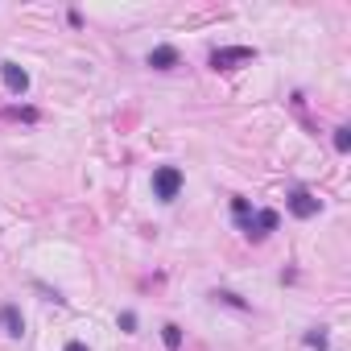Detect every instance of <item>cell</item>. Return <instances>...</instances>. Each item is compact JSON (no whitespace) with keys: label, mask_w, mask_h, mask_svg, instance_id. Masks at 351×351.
<instances>
[{"label":"cell","mask_w":351,"mask_h":351,"mask_svg":"<svg viewBox=\"0 0 351 351\" xmlns=\"http://www.w3.org/2000/svg\"><path fill=\"white\" fill-rule=\"evenodd\" d=\"M252 58H256V50H248V46H223V50L211 54V66L215 71H236V66H244Z\"/></svg>","instance_id":"7a4b0ae2"},{"label":"cell","mask_w":351,"mask_h":351,"mask_svg":"<svg viewBox=\"0 0 351 351\" xmlns=\"http://www.w3.org/2000/svg\"><path fill=\"white\" fill-rule=\"evenodd\" d=\"M0 330H5L9 339H21L25 335V318H21V310L9 302V306H0Z\"/></svg>","instance_id":"8992f818"},{"label":"cell","mask_w":351,"mask_h":351,"mask_svg":"<svg viewBox=\"0 0 351 351\" xmlns=\"http://www.w3.org/2000/svg\"><path fill=\"white\" fill-rule=\"evenodd\" d=\"M161 339H165L169 351H178V347H182V326H178V322H165V326H161Z\"/></svg>","instance_id":"ba28073f"},{"label":"cell","mask_w":351,"mask_h":351,"mask_svg":"<svg viewBox=\"0 0 351 351\" xmlns=\"http://www.w3.org/2000/svg\"><path fill=\"white\" fill-rule=\"evenodd\" d=\"M178 191H182V169H173V165L153 169V195L161 203H173V199H178Z\"/></svg>","instance_id":"6da1fadb"},{"label":"cell","mask_w":351,"mask_h":351,"mask_svg":"<svg viewBox=\"0 0 351 351\" xmlns=\"http://www.w3.org/2000/svg\"><path fill=\"white\" fill-rule=\"evenodd\" d=\"M306 343H310V347H318V351H326V335H322V330H310V335H306Z\"/></svg>","instance_id":"8fae6325"},{"label":"cell","mask_w":351,"mask_h":351,"mask_svg":"<svg viewBox=\"0 0 351 351\" xmlns=\"http://www.w3.org/2000/svg\"><path fill=\"white\" fill-rule=\"evenodd\" d=\"M240 228H244V232H248L252 240H265V236H269V232L277 228V211H252V215H248V219H244Z\"/></svg>","instance_id":"3957f363"},{"label":"cell","mask_w":351,"mask_h":351,"mask_svg":"<svg viewBox=\"0 0 351 351\" xmlns=\"http://www.w3.org/2000/svg\"><path fill=\"white\" fill-rule=\"evenodd\" d=\"M285 203H289V211H293L298 219H314V215H318V199H314L310 191H289Z\"/></svg>","instance_id":"277c9868"},{"label":"cell","mask_w":351,"mask_h":351,"mask_svg":"<svg viewBox=\"0 0 351 351\" xmlns=\"http://www.w3.org/2000/svg\"><path fill=\"white\" fill-rule=\"evenodd\" d=\"M149 66H153V71L178 66V50H173V46H157V50H149Z\"/></svg>","instance_id":"52a82bcc"},{"label":"cell","mask_w":351,"mask_h":351,"mask_svg":"<svg viewBox=\"0 0 351 351\" xmlns=\"http://www.w3.org/2000/svg\"><path fill=\"white\" fill-rule=\"evenodd\" d=\"M232 215H236V219L244 223V219L252 215V207H248V199H232Z\"/></svg>","instance_id":"30bf717a"},{"label":"cell","mask_w":351,"mask_h":351,"mask_svg":"<svg viewBox=\"0 0 351 351\" xmlns=\"http://www.w3.org/2000/svg\"><path fill=\"white\" fill-rule=\"evenodd\" d=\"M0 79H5V87H9L13 95H25V91H29V75H25L17 62H0Z\"/></svg>","instance_id":"5b68a950"},{"label":"cell","mask_w":351,"mask_h":351,"mask_svg":"<svg viewBox=\"0 0 351 351\" xmlns=\"http://www.w3.org/2000/svg\"><path fill=\"white\" fill-rule=\"evenodd\" d=\"M335 149H339V153L351 149V128H335Z\"/></svg>","instance_id":"9c48e42d"},{"label":"cell","mask_w":351,"mask_h":351,"mask_svg":"<svg viewBox=\"0 0 351 351\" xmlns=\"http://www.w3.org/2000/svg\"><path fill=\"white\" fill-rule=\"evenodd\" d=\"M66 351H87V347L83 343H66Z\"/></svg>","instance_id":"4fadbf2b"},{"label":"cell","mask_w":351,"mask_h":351,"mask_svg":"<svg viewBox=\"0 0 351 351\" xmlns=\"http://www.w3.org/2000/svg\"><path fill=\"white\" fill-rule=\"evenodd\" d=\"M9 116H21V120H38V112H34V108H13Z\"/></svg>","instance_id":"7c38bea8"}]
</instances>
